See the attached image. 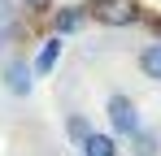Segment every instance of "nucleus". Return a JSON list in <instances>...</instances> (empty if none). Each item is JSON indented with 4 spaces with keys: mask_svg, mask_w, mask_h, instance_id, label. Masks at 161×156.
<instances>
[{
    "mask_svg": "<svg viewBox=\"0 0 161 156\" xmlns=\"http://www.w3.org/2000/svg\"><path fill=\"white\" fill-rule=\"evenodd\" d=\"M87 13H92V22L109 26V30H122V26L144 22L139 0H92V4H87Z\"/></svg>",
    "mask_w": 161,
    "mask_h": 156,
    "instance_id": "obj_1",
    "label": "nucleus"
},
{
    "mask_svg": "<svg viewBox=\"0 0 161 156\" xmlns=\"http://www.w3.org/2000/svg\"><path fill=\"white\" fill-rule=\"evenodd\" d=\"M105 117H109V130H113L118 139H131L135 130L144 126V122H139L135 100H131V96H122V91H113V96L105 100Z\"/></svg>",
    "mask_w": 161,
    "mask_h": 156,
    "instance_id": "obj_2",
    "label": "nucleus"
},
{
    "mask_svg": "<svg viewBox=\"0 0 161 156\" xmlns=\"http://www.w3.org/2000/svg\"><path fill=\"white\" fill-rule=\"evenodd\" d=\"M0 82H4V91H9V96L26 100L31 87H35V65H31L26 56H9V61H4V70H0Z\"/></svg>",
    "mask_w": 161,
    "mask_h": 156,
    "instance_id": "obj_3",
    "label": "nucleus"
},
{
    "mask_svg": "<svg viewBox=\"0 0 161 156\" xmlns=\"http://www.w3.org/2000/svg\"><path fill=\"white\" fill-rule=\"evenodd\" d=\"M92 22V13H87V4H61V9H53V35H74V30H83V26Z\"/></svg>",
    "mask_w": 161,
    "mask_h": 156,
    "instance_id": "obj_4",
    "label": "nucleus"
},
{
    "mask_svg": "<svg viewBox=\"0 0 161 156\" xmlns=\"http://www.w3.org/2000/svg\"><path fill=\"white\" fill-rule=\"evenodd\" d=\"M79 148H83V156H118V134L113 130H92Z\"/></svg>",
    "mask_w": 161,
    "mask_h": 156,
    "instance_id": "obj_5",
    "label": "nucleus"
},
{
    "mask_svg": "<svg viewBox=\"0 0 161 156\" xmlns=\"http://www.w3.org/2000/svg\"><path fill=\"white\" fill-rule=\"evenodd\" d=\"M131 143V156H161V130H148V126H139L126 139Z\"/></svg>",
    "mask_w": 161,
    "mask_h": 156,
    "instance_id": "obj_6",
    "label": "nucleus"
},
{
    "mask_svg": "<svg viewBox=\"0 0 161 156\" xmlns=\"http://www.w3.org/2000/svg\"><path fill=\"white\" fill-rule=\"evenodd\" d=\"M57 56H61V35H48L44 39V48L35 52V78H44V74H53V65H57Z\"/></svg>",
    "mask_w": 161,
    "mask_h": 156,
    "instance_id": "obj_7",
    "label": "nucleus"
},
{
    "mask_svg": "<svg viewBox=\"0 0 161 156\" xmlns=\"http://www.w3.org/2000/svg\"><path fill=\"white\" fill-rule=\"evenodd\" d=\"M135 65H139V74H144V78H153V82H161V44H157V39L139 48V56H135Z\"/></svg>",
    "mask_w": 161,
    "mask_h": 156,
    "instance_id": "obj_8",
    "label": "nucleus"
},
{
    "mask_svg": "<svg viewBox=\"0 0 161 156\" xmlns=\"http://www.w3.org/2000/svg\"><path fill=\"white\" fill-rule=\"evenodd\" d=\"M92 130L96 126L87 122V113H65V139H70V143H83Z\"/></svg>",
    "mask_w": 161,
    "mask_h": 156,
    "instance_id": "obj_9",
    "label": "nucleus"
},
{
    "mask_svg": "<svg viewBox=\"0 0 161 156\" xmlns=\"http://www.w3.org/2000/svg\"><path fill=\"white\" fill-rule=\"evenodd\" d=\"M18 4L22 0H0V22H18Z\"/></svg>",
    "mask_w": 161,
    "mask_h": 156,
    "instance_id": "obj_10",
    "label": "nucleus"
},
{
    "mask_svg": "<svg viewBox=\"0 0 161 156\" xmlns=\"http://www.w3.org/2000/svg\"><path fill=\"white\" fill-rule=\"evenodd\" d=\"M13 35H18V22H0V52L13 44Z\"/></svg>",
    "mask_w": 161,
    "mask_h": 156,
    "instance_id": "obj_11",
    "label": "nucleus"
},
{
    "mask_svg": "<svg viewBox=\"0 0 161 156\" xmlns=\"http://www.w3.org/2000/svg\"><path fill=\"white\" fill-rule=\"evenodd\" d=\"M22 9H31V13H44V9H53V0H22Z\"/></svg>",
    "mask_w": 161,
    "mask_h": 156,
    "instance_id": "obj_12",
    "label": "nucleus"
},
{
    "mask_svg": "<svg viewBox=\"0 0 161 156\" xmlns=\"http://www.w3.org/2000/svg\"><path fill=\"white\" fill-rule=\"evenodd\" d=\"M144 22L153 26V35H157V44H161V13H153V18H144Z\"/></svg>",
    "mask_w": 161,
    "mask_h": 156,
    "instance_id": "obj_13",
    "label": "nucleus"
}]
</instances>
